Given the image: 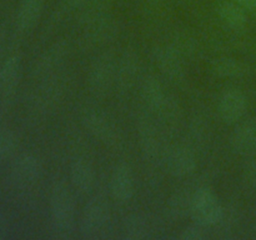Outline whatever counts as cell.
<instances>
[{
  "instance_id": "6da1fadb",
  "label": "cell",
  "mask_w": 256,
  "mask_h": 240,
  "mask_svg": "<svg viewBox=\"0 0 256 240\" xmlns=\"http://www.w3.org/2000/svg\"><path fill=\"white\" fill-rule=\"evenodd\" d=\"M75 200L69 188L58 182L50 195V220L55 234L66 239L74 232Z\"/></svg>"
},
{
  "instance_id": "7a4b0ae2",
  "label": "cell",
  "mask_w": 256,
  "mask_h": 240,
  "mask_svg": "<svg viewBox=\"0 0 256 240\" xmlns=\"http://www.w3.org/2000/svg\"><path fill=\"white\" fill-rule=\"evenodd\" d=\"M112 222L110 204L104 196L92 198L84 208L79 222L80 234L84 239H99L105 235Z\"/></svg>"
},
{
  "instance_id": "3957f363",
  "label": "cell",
  "mask_w": 256,
  "mask_h": 240,
  "mask_svg": "<svg viewBox=\"0 0 256 240\" xmlns=\"http://www.w3.org/2000/svg\"><path fill=\"white\" fill-rule=\"evenodd\" d=\"M190 212L196 222L206 228L219 224L224 216L219 198L209 188H200L192 195Z\"/></svg>"
},
{
  "instance_id": "277c9868",
  "label": "cell",
  "mask_w": 256,
  "mask_h": 240,
  "mask_svg": "<svg viewBox=\"0 0 256 240\" xmlns=\"http://www.w3.org/2000/svg\"><path fill=\"white\" fill-rule=\"evenodd\" d=\"M84 122L86 129L100 142L108 145H114L119 142L120 132L114 120L99 109L88 110L84 115Z\"/></svg>"
},
{
  "instance_id": "5b68a950",
  "label": "cell",
  "mask_w": 256,
  "mask_h": 240,
  "mask_svg": "<svg viewBox=\"0 0 256 240\" xmlns=\"http://www.w3.org/2000/svg\"><path fill=\"white\" fill-rule=\"evenodd\" d=\"M116 80V65L110 55H100L90 66L88 84L95 94H105Z\"/></svg>"
},
{
  "instance_id": "8992f818",
  "label": "cell",
  "mask_w": 256,
  "mask_h": 240,
  "mask_svg": "<svg viewBox=\"0 0 256 240\" xmlns=\"http://www.w3.org/2000/svg\"><path fill=\"white\" fill-rule=\"evenodd\" d=\"M248 98L238 88H229L220 94L218 112L225 122H238L244 118L248 110Z\"/></svg>"
},
{
  "instance_id": "52a82bcc",
  "label": "cell",
  "mask_w": 256,
  "mask_h": 240,
  "mask_svg": "<svg viewBox=\"0 0 256 240\" xmlns=\"http://www.w3.org/2000/svg\"><path fill=\"white\" fill-rule=\"evenodd\" d=\"M110 192L112 198L120 202H126L134 196L135 179L130 165L120 162L115 165L110 176Z\"/></svg>"
},
{
  "instance_id": "ba28073f",
  "label": "cell",
  "mask_w": 256,
  "mask_h": 240,
  "mask_svg": "<svg viewBox=\"0 0 256 240\" xmlns=\"http://www.w3.org/2000/svg\"><path fill=\"white\" fill-rule=\"evenodd\" d=\"M166 168L172 176L184 178L196 169V158L186 146H175L166 152Z\"/></svg>"
},
{
  "instance_id": "9c48e42d",
  "label": "cell",
  "mask_w": 256,
  "mask_h": 240,
  "mask_svg": "<svg viewBox=\"0 0 256 240\" xmlns=\"http://www.w3.org/2000/svg\"><path fill=\"white\" fill-rule=\"evenodd\" d=\"M155 62L162 74L174 82H179L184 78V65L182 58L175 50L169 46H162L155 50Z\"/></svg>"
},
{
  "instance_id": "30bf717a",
  "label": "cell",
  "mask_w": 256,
  "mask_h": 240,
  "mask_svg": "<svg viewBox=\"0 0 256 240\" xmlns=\"http://www.w3.org/2000/svg\"><path fill=\"white\" fill-rule=\"evenodd\" d=\"M70 180L72 186L80 192H89L96 180L95 168L86 159H76L70 165Z\"/></svg>"
},
{
  "instance_id": "8fae6325",
  "label": "cell",
  "mask_w": 256,
  "mask_h": 240,
  "mask_svg": "<svg viewBox=\"0 0 256 240\" xmlns=\"http://www.w3.org/2000/svg\"><path fill=\"white\" fill-rule=\"evenodd\" d=\"M40 172L42 165L34 155H22L12 165V178L20 185L34 184L39 179Z\"/></svg>"
},
{
  "instance_id": "7c38bea8",
  "label": "cell",
  "mask_w": 256,
  "mask_h": 240,
  "mask_svg": "<svg viewBox=\"0 0 256 240\" xmlns=\"http://www.w3.org/2000/svg\"><path fill=\"white\" fill-rule=\"evenodd\" d=\"M232 146L239 154H250L256 149V120L242 122L232 135Z\"/></svg>"
},
{
  "instance_id": "4fadbf2b",
  "label": "cell",
  "mask_w": 256,
  "mask_h": 240,
  "mask_svg": "<svg viewBox=\"0 0 256 240\" xmlns=\"http://www.w3.org/2000/svg\"><path fill=\"white\" fill-rule=\"evenodd\" d=\"M142 95L150 109L166 114L169 102H168L164 86L156 78L149 76L144 80L142 85Z\"/></svg>"
},
{
  "instance_id": "5bb4252c",
  "label": "cell",
  "mask_w": 256,
  "mask_h": 240,
  "mask_svg": "<svg viewBox=\"0 0 256 240\" xmlns=\"http://www.w3.org/2000/svg\"><path fill=\"white\" fill-rule=\"evenodd\" d=\"M45 0H22L16 14V24L20 30H30L40 19Z\"/></svg>"
},
{
  "instance_id": "9a60e30c",
  "label": "cell",
  "mask_w": 256,
  "mask_h": 240,
  "mask_svg": "<svg viewBox=\"0 0 256 240\" xmlns=\"http://www.w3.org/2000/svg\"><path fill=\"white\" fill-rule=\"evenodd\" d=\"M218 12L222 19V22L232 29L240 30L246 25L248 14L246 10L235 2L234 0H226L222 2L218 8Z\"/></svg>"
},
{
  "instance_id": "2e32d148",
  "label": "cell",
  "mask_w": 256,
  "mask_h": 240,
  "mask_svg": "<svg viewBox=\"0 0 256 240\" xmlns=\"http://www.w3.org/2000/svg\"><path fill=\"white\" fill-rule=\"evenodd\" d=\"M149 222L145 216L139 214L130 215L124 220L122 226V238L128 240H142L150 235Z\"/></svg>"
},
{
  "instance_id": "e0dca14e",
  "label": "cell",
  "mask_w": 256,
  "mask_h": 240,
  "mask_svg": "<svg viewBox=\"0 0 256 240\" xmlns=\"http://www.w3.org/2000/svg\"><path fill=\"white\" fill-rule=\"evenodd\" d=\"M20 79V59L18 56H12L6 60L0 72V84L5 95L14 92Z\"/></svg>"
},
{
  "instance_id": "ac0fdd59",
  "label": "cell",
  "mask_w": 256,
  "mask_h": 240,
  "mask_svg": "<svg viewBox=\"0 0 256 240\" xmlns=\"http://www.w3.org/2000/svg\"><path fill=\"white\" fill-rule=\"evenodd\" d=\"M140 142H142V152L148 158H158L162 152V142L160 135L156 132L152 125L146 124L140 130Z\"/></svg>"
},
{
  "instance_id": "d6986e66",
  "label": "cell",
  "mask_w": 256,
  "mask_h": 240,
  "mask_svg": "<svg viewBox=\"0 0 256 240\" xmlns=\"http://www.w3.org/2000/svg\"><path fill=\"white\" fill-rule=\"evenodd\" d=\"M214 70L218 75L225 78L239 76L244 72L242 65L235 59H230V58H222V59L218 60L215 62Z\"/></svg>"
},
{
  "instance_id": "ffe728a7",
  "label": "cell",
  "mask_w": 256,
  "mask_h": 240,
  "mask_svg": "<svg viewBox=\"0 0 256 240\" xmlns=\"http://www.w3.org/2000/svg\"><path fill=\"white\" fill-rule=\"evenodd\" d=\"M135 74H136V58L132 56V54H126L116 68V78L122 82H132Z\"/></svg>"
},
{
  "instance_id": "44dd1931",
  "label": "cell",
  "mask_w": 256,
  "mask_h": 240,
  "mask_svg": "<svg viewBox=\"0 0 256 240\" xmlns=\"http://www.w3.org/2000/svg\"><path fill=\"white\" fill-rule=\"evenodd\" d=\"M205 228L206 226L199 224V222L189 225V226H186L182 230L179 238L182 240H202L208 236L206 232H205Z\"/></svg>"
},
{
  "instance_id": "7402d4cb",
  "label": "cell",
  "mask_w": 256,
  "mask_h": 240,
  "mask_svg": "<svg viewBox=\"0 0 256 240\" xmlns=\"http://www.w3.org/2000/svg\"><path fill=\"white\" fill-rule=\"evenodd\" d=\"M248 155H249V160L245 166V182L249 186H256V149Z\"/></svg>"
},
{
  "instance_id": "603a6c76",
  "label": "cell",
  "mask_w": 256,
  "mask_h": 240,
  "mask_svg": "<svg viewBox=\"0 0 256 240\" xmlns=\"http://www.w3.org/2000/svg\"><path fill=\"white\" fill-rule=\"evenodd\" d=\"M14 145V139L9 132H0V158L5 156Z\"/></svg>"
},
{
  "instance_id": "cb8c5ba5",
  "label": "cell",
  "mask_w": 256,
  "mask_h": 240,
  "mask_svg": "<svg viewBox=\"0 0 256 240\" xmlns=\"http://www.w3.org/2000/svg\"><path fill=\"white\" fill-rule=\"evenodd\" d=\"M88 2L89 0H62V6L66 12H72L86 5Z\"/></svg>"
},
{
  "instance_id": "d4e9b609",
  "label": "cell",
  "mask_w": 256,
  "mask_h": 240,
  "mask_svg": "<svg viewBox=\"0 0 256 240\" xmlns=\"http://www.w3.org/2000/svg\"><path fill=\"white\" fill-rule=\"evenodd\" d=\"M239 5H242L245 10L256 12V0H234Z\"/></svg>"
}]
</instances>
